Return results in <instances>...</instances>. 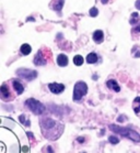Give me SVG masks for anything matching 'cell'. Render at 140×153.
Masks as SVG:
<instances>
[{
  "instance_id": "2",
  "label": "cell",
  "mask_w": 140,
  "mask_h": 153,
  "mask_svg": "<svg viewBox=\"0 0 140 153\" xmlns=\"http://www.w3.org/2000/svg\"><path fill=\"white\" fill-rule=\"evenodd\" d=\"M109 129L112 131H114L115 133H117V134H120V136L125 137V138L133 140V142H140V134L137 131L133 130V129L119 127V126H116V125H111L109 126Z\"/></svg>"
},
{
  "instance_id": "24",
  "label": "cell",
  "mask_w": 140,
  "mask_h": 153,
  "mask_svg": "<svg viewBox=\"0 0 140 153\" xmlns=\"http://www.w3.org/2000/svg\"><path fill=\"white\" fill-rule=\"evenodd\" d=\"M107 2H108V0H102V4H106Z\"/></svg>"
},
{
  "instance_id": "12",
  "label": "cell",
  "mask_w": 140,
  "mask_h": 153,
  "mask_svg": "<svg viewBox=\"0 0 140 153\" xmlns=\"http://www.w3.org/2000/svg\"><path fill=\"white\" fill-rule=\"evenodd\" d=\"M106 86L108 87L111 91H116V93L120 91V87H119V85L117 84L116 80H114V79L107 80V83H106Z\"/></svg>"
},
{
  "instance_id": "3",
  "label": "cell",
  "mask_w": 140,
  "mask_h": 153,
  "mask_svg": "<svg viewBox=\"0 0 140 153\" xmlns=\"http://www.w3.org/2000/svg\"><path fill=\"white\" fill-rule=\"evenodd\" d=\"M25 105H26V107L31 110L33 114L35 115H42V114H44L45 111V106L42 104L41 101H38L37 99H35V98H29L26 99L25 101Z\"/></svg>"
},
{
  "instance_id": "22",
  "label": "cell",
  "mask_w": 140,
  "mask_h": 153,
  "mask_svg": "<svg viewBox=\"0 0 140 153\" xmlns=\"http://www.w3.org/2000/svg\"><path fill=\"white\" fill-rule=\"evenodd\" d=\"M133 32H140V21L135 25H133Z\"/></svg>"
},
{
  "instance_id": "23",
  "label": "cell",
  "mask_w": 140,
  "mask_h": 153,
  "mask_svg": "<svg viewBox=\"0 0 140 153\" xmlns=\"http://www.w3.org/2000/svg\"><path fill=\"white\" fill-rule=\"evenodd\" d=\"M135 6H136V8L138 9V10H140V0H137L136 4H135Z\"/></svg>"
},
{
  "instance_id": "17",
  "label": "cell",
  "mask_w": 140,
  "mask_h": 153,
  "mask_svg": "<svg viewBox=\"0 0 140 153\" xmlns=\"http://www.w3.org/2000/svg\"><path fill=\"white\" fill-rule=\"evenodd\" d=\"M139 21H140L139 14L137 13V12H133V13H131V18H130V20H129L130 25H135L136 23H138Z\"/></svg>"
},
{
  "instance_id": "18",
  "label": "cell",
  "mask_w": 140,
  "mask_h": 153,
  "mask_svg": "<svg viewBox=\"0 0 140 153\" xmlns=\"http://www.w3.org/2000/svg\"><path fill=\"white\" fill-rule=\"evenodd\" d=\"M83 57H82L81 55H75V57H73V63H75V65H77V66H81L82 64H83Z\"/></svg>"
},
{
  "instance_id": "14",
  "label": "cell",
  "mask_w": 140,
  "mask_h": 153,
  "mask_svg": "<svg viewBox=\"0 0 140 153\" xmlns=\"http://www.w3.org/2000/svg\"><path fill=\"white\" fill-rule=\"evenodd\" d=\"M20 52L23 54V55H29L30 53L32 52V48H31V45L30 44H22L21 45V48H20Z\"/></svg>"
},
{
  "instance_id": "21",
  "label": "cell",
  "mask_w": 140,
  "mask_h": 153,
  "mask_svg": "<svg viewBox=\"0 0 140 153\" xmlns=\"http://www.w3.org/2000/svg\"><path fill=\"white\" fill-rule=\"evenodd\" d=\"M19 119H20V121L22 122L23 125H26L27 127L30 126V122H29V121H25V116H24V115H21L20 118H19Z\"/></svg>"
},
{
  "instance_id": "6",
  "label": "cell",
  "mask_w": 140,
  "mask_h": 153,
  "mask_svg": "<svg viewBox=\"0 0 140 153\" xmlns=\"http://www.w3.org/2000/svg\"><path fill=\"white\" fill-rule=\"evenodd\" d=\"M0 95H1V99L4 101H11L14 99V94L11 91L7 83H4L0 87Z\"/></svg>"
},
{
  "instance_id": "7",
  "label": "cell",
  "mask_w": 140,
  "mask_h": 153,
  "mask_svg": "<svg viewBox=\"0 0 140 153\" xmlns=\"http://www.w3.org/2000/svg\"><path fill=\"white\" fill-rule=\"evenodd\" d=\"M45 51V49H44ZM43 50H40L37 52V54L34 56V59H33V63H34V65L36 66H43V65H46V63H47L48 59L51 57H48L47 56V52H44Z\"/></svg>"
},
{
  "instance_id": "9",
  "label": "cell",
  "mask_w": 140,
  "mask_h": 153,
  "mask_svg": "<svg viewBox=\"0 0 140 153\" xmlns=\"http://www.w3.org/2000/svg\"><path fill=\"white\" fill-rule=\"evenodd\" d=\"M12 88H13L14 93L17 95H21L23 94L24 91V86L22 85L20 80L18 79H12Z\"/></svg>"
},
{
  "instance_id": "16",
  "label": "cell",
  "mask_w": 140,
  "mask_h": 153,
  "mask_svg": "<svg viewBox=\"0 0 140 153\" xmlns=\"http://www.w3.org/2000/svg\"><path fill=\"white\" fill-rule=\"evenodd\" d=\"M86 62L89 63V64H94V63L97 62V55H96L95 53H90L86 55Z\"/></svg>"
},
{
  "instance_id": "19",
  "label": "cell",
  "mask_w": 140,
  "mask_h": 153,
  "mask_svg": "<svg viewBox=\"0 0 140 153\" xmlns=\"http://www.w3.org/2000/svg\"><path fill=\"white\" fill-rule=\"evenodd\" d=\"M108 140H109V142L111 143H113V144H117V143L119 142V139L117 138V137H113V136H111L108 138Z\"/></svg>"
},
{
  "instance_id": "11",
  "label": "cell",
  "mask_w": 140,
  "mask_h": 153,
  "mask_svg": "<svg viewBox=\"0 0 140 153\" xmlns=\"http://www.w3.org/2000/svg\"><path fill=\"white\" fill-rule=\"evenodd\" d=\"M93 41L95 42V43H97V44L102 43V42L104 41V33H103V31L96 30V31L93 33Z\"/></svg>"
},
{
  "instance_id": "8",
  "label": "cell",
  "mask_w": 140,
  "mask_h": 153,
  "mask_svg": "<svg viewBox=\"0 0 140 153\" xmlns=\"http://www.w3.org/2000/svg\"><path fill=\"white\" fill-rule=\"evenodd\" d=\"M48 88L49 91L53 93V94H62V91H65V86L62 84H58V83H51L48 85Z\"/></svg>"
},
{
  "instance_id": "25",
  "label": "cell",
  "mask_w": 140,
  "mask_h": 153,
  "mask_svg": "<svg viewBox=\"0 0 140 153\" xmlns=\"http://www.w3.org/2000/svg\"><path fill=\"white\" fill-rule=\"evenodd\" d=\"M78 142H83V138H78Z\"/></svg>"
},
{
  "instance_id": "15",
  "label": "cell",
  "mask_w": 140,
  "mask_h": 153,
  "mask_svg": "<svg viewBox=\"0 0 140 153\" xmlns=\"http://www.w3.org/2000/svg\"><path fill=\"white\" fill-rule=\"evenodd\" d=\"M133 111L136 112V114H140V97H136L133 99Z\"/></svg>"
},
{
  "instance_id": "20",
  "label": "cell",
  "mask_w": 140,
  "mask_h": 153,
  "mask_svg": "<svg viewBox=\"0 0 140 153\" xmlns=\"http://www.w3.org/2000/svg\"><path fill=\"white\" fill-rule=\"evenodd\" d=\"M97 13H99V10H97L96 8H91V9H90V16H91V17H93V18L96 17Z\"/></svg>"
},
{
  "instance_id": "10",
  "label": "cell",
  "mask_w": 140,
  "mask_h": 153,
  "mask_svg": "<svg viewBox=\"0 0 140 153\" xmlns=\"http://www.w3.org/2000/svg\"><path fill=\"white\" fill-rule=\"evenodd\" d=\"M64 2H65V0H51V2L49 4V8L55 11H57V12H59L62 9Z\"/></svg>"
},
{
  "instance_id": "13",
  "label": "cell",
  "mask_w": 140,
  "mask_h": 153,
  "mask_svg": "<svg viewBox=\"0 0 140 153\" xmlns=\"http://www.w3.org/2000/svg\"><path fill=\"white\" fill-rule=\"evenodd\" d=\"M57 64H58L60 67H65L68 65V57L65 54H59L58 57H57Z\"/></svg>"
},
{
  "instance_id": "1",
  "label": "cell",
  "mask_w": 140,
  "mask_h": 153,
  "mask_svg": "<svg viewBox=\"0 0 140 153\" xmlns=\"http://www.w3.org/2000/svg\"><path fill=\"white\" fill-rule=\"evenodd\" d=\"M41 128L43 136L51 141L58 139L64 131V126L59 121H56L49 117L41 119Z\"/></svg>"
},
{
  "instance_id": "5",
  "label": "cell",
  "mask_w": 140,
  "mask_h": 153,
  "mask_svg": "<svg viewBox=\"0 0 140 153\" xmlns=\"http://www.w3.org/2000/svg\"><path fill=\"white\" fill-rule=\"evenodd\" d=\"M17 75H18V77H20L22 79L31 82V80H33L34 78H36L37 72H36V71L29 70V68H19V70L17 71Z\"/></svg>"
},
{
  "instance_id": "4",
  "label": "cell",
  "mask_w": 140,
  "mask_h": 153,
  "mask_svg": "<svg viewBox=\"0 0 140 153\" xmlns=\"http://www.w3.org/2000/svg\"><path fill=\"white\" fill-rule=\"evenodd\" d=\"M88 93V85L84 82H77L73 88V101L78 102L83 98V96H86Z\"/></svg>"
}]
</instances>
